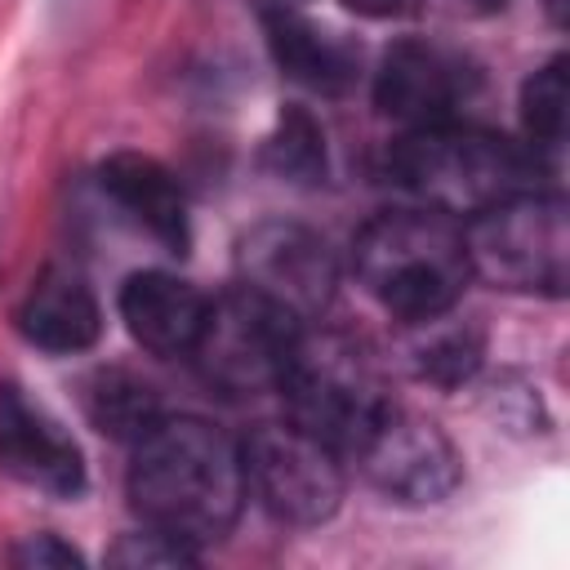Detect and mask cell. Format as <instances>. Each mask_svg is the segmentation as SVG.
<instances>
[{
  "mask_svg": "<svg viewBox=\"0 0 570 570\" xmlns=\"http://www.w3.org/2000/svg\"><path fill=\"white\" fill-rule=\"evenodd\" d=\"M125 494L142 525H156L205 552L232 534L245 508L240 441H232L209 419L165 414L134 441Z\"/></svg>",
  "mask_w": 570,
  "mask_h": 570,
  "instance_id": "6da1fadb",
  "label": "cell"
},
{
  "mask_svg": "<svg viewBox=\"0 0 570 570\" xmlns=\"http://www.w3.org/2000/svg\"><path fill=\"white\" fill-rule=\"evenodd\" d=\"M383 169L387 183L401 187L414 205L468 223L472 214L525 187H543L552 165H543L525 142H512L494 129L445 120V125L405 129L387 147Z\"/></svg>",
  "mask_w": 570,
  "mask_h": 570,
  "instance_id": "7a4b0ae2",
  "label": "cell"
},
{
  "mask_svg": "<svg viewBox=\"0 0 570 570\" xmlns=\"http://www.w3.org/2000/svg\"><path fill=\"white\" fill-rule=\"evenodd\" d=\"M352 267L365 294L401 325L450 312L472 281L463 223L423 205L374 214L352 240Z\"/></svg>",
  "mask_w": 570,
  "mask_h": 570,
  "instance_id": "3957f363",
  "label": "cell"
},
{
  "mask_svg": "<svg viewBox=\"0 0 570 570\" xmlns=\"http://www.w3.org/2000/svg\"><path fill=\"white\" fill-rule=\"evenodd\" d=\"M276 392L289 410V423L321 436L343 459L365 441V432L392 405L383 361L347 330L325 321L298 325Z\"/></svg>",
  "mask_w": 570,
  "mask_h": 570,
  "instance_id": "277c9868",
  "label": "cell"
},
{
  "mask_svg": "<svg viewBox=\"0 0 570 570\" xmlns=\"http://www.w3.org/2000/svg\"><path fill=\"white\" fill-rule=\"evenodd\" d=\"M468 267L503 294L561 298L570 276V209L552 187H525L463 227Z\"/></svg>",
  "mask_w": 570,
  "mask_h": 570,
  "instance_id": "5b68a950",
  "label": "cell"
},
{
  "mask_svg": "<svg viewBox=\"0 0 570 570\" xmlns=\"http://www.w3.org/2000/svg\"><path fill=\"white\" fill-rule=\"evenodd\" d=\"M245 499L272 521L312 530L325 525L343 503V454L298 423H254L240 441Z\"/></svg>",
  "mask_w": 570,
  "mask_h": 570,
  "instance_id": "8992f818",
  "label": "cell"
},
{
  "mask_svg": "<svg viewBox=\"0 0 570 570\" xmlns=\"http://www.w3.org/2000/svg\"><path fill=\"white\" fill-rule=\"evenodd\" d=\"M294 334H298V321H289L272 303L254 298L249 289L232 285L223 298H209L205 325H200L187 361L214 392H223L232 401H249V396L276 392V379H281Z\"/></svg>",
  "mask_w": 570,
  "mask_h": 570,
  "instance_id": "52a82bcc",
  "label": "cell"
},
{
  "mask_svg": "<svg viewBox=\"0 0 570 570\" xmlns=\"http://www.w3.org/2000/svg\"><path fill=\"white\" fill-rule=\"evenodd\" d=\"M236 285L289 321L312 325L334 303L338 258L321 232L294 218H263L236 240Z\"/></svg>",
  "mask_w": 570,
  "mask_h": 570,
  "instance_id": "ba28073f",
  "label": "cell"
},
{
  "mask_svg": "<svg viewBox=\"0 0 570 570\" xmlns=\"http://www.w3.org/2000/svg\"><path fill=\"white\" fill-rule=\"evenodd\" d=\"M347 459H356L361 476L401 508L445 503L463 481V459L454 441L441 432V423L396 401L383 410V419L365 432V441Z\"/></svg>",
  "mask_w": 570,
  "mask_h": 570,
  "instance_id": "9c48e42d",
  "label": "cell"
},
{
  "mask_svg": "<svg viewBox=\"0 0 570 570\" xmlns=\"http://www.w3.org/2000/svg\"><path fill=\"white\" fill-rule=\"evenodd\" d=\"M476 85H481V76L459 49L428 40V36H401L379 58L374 107L405 129L445 125V120H459V111L476 94Z\"/></svg>",
  "mask_w": 570,
  "mask_h": 570,
  "instance_id": "30bf717a",
  "label": "cell"
},
{
  "mask_svg": "<svg viewBox=\"0 0 570 570\" xmlns=\"http://www.w3.org/2000/svg\"><path fill=\"white\" fill-rule=\"evenodd\" d=\"M0 472L53 499H76L89 481L71 432L18 383H0Z\"/></svg>",
  "mask_w": 570,
  "mask_h": 570,
  "instance_id": "8fae6325",
  "label": "cell"
},
{
  "mask_svg": "<svg viewBox=\"0 0 570 570\" xmlns=\"http://www.w3.org/2000/svg\"><path fill=\"white\" fill-rule=\"evenodd\" d=\"M116 307H120V321L129 330V338L151 352V356H187L200 325H205V312H209V294L174 272H134L125 276L120 294H116Z\"/></svg>",
  "mask_w": 570,
  "mask_h": 570,
  "instance_id": "7c38bea8",
  "label": "cell"
},
{
  "mask_svg": "<svg viewBox=\"0 0 570 570\" xmlns=\"http://www.w3.org/2000/svg\"><path fill=\"white\" fill-rule=\"evenodd\" d=\"M98 191L134 223L142 227L156 245L169 254H187L191 245V218H187V196L178 178L142 151H111L98 165Z\"/></svg>",
  "mask_w": 570,
  "mask_h": 570,
  "instance_id": "4fadbf2b",
  "label": "cell"
},
{
  "mask_svg": "<svg viewBox=\"0 0 570 570\" xmlns=\"http://www.w3.org/2000/svg\"><path fill=\"white\" fill-rule=\"evenodd\" d=\"M18 334L49 356L89 352L102 338V303L76 267H49L18 307Z\"/></svg>",
  "mask_w": 570,
  "mask_h": 570,
  "instance_id": "5bb4252c",
  "label": "cell"
},
{
  "mask_svg": "<svg viewBox=\"0 0 570 570\" xmlns=\"http://www.w3.org/2000/svg\"><path fill=\"white\" fill-rule=\"evenodd\" d=\"M267 31V53L281 67V76H289L294 85L312 89V94H347L361 76V49L312 22L307 13H281V18H263Z\"/></svg>",
  "mask_w": 570,
  "mask_h": 570,
  "instance_id": "9a60e30c",
  "label": "cell"
},
{
  "mask_svg": "<svg viewBox=\"0 0 570 570\" xmlns=\"http://www.w3.org/2000/svg\"><path fill=\"white\" fill-rule=\"evenodd\" d=\"M396 361L410 379L454 392L476 379L485 361V334L472 321H459L454 307L423 316V321H405L396 338Z\"/></svg>",
  "mask_w": 570,
  "mask_h": 570,
  "instance_id": "2e32d148",
  "label": "cell"
},
{
  "mask_svg": "<svg viewBox=\"0 0 570 570\" xmlns=\"http://www.w3.org/2000/svg\"><path fill=\"white\" fill-rule=\"evenodd\" d=\"M80 410L102 436L125 441V445H134L142 432H151L165 419L156 387L129 365H98L94 374H85Z\"/></svg>",
  "mask_w": 570,
  "mask_h": 570,
  "instance_id": "e0dca14e",
  "label": "cell"
},
{
  "mask_svg": "<svg viewBox=\"0 0 570 570\" xmlns=\"http://www.w3.org/2000/svg\"><path fill=\"white\" fill-rule=\"evenodd\" d=\"M263 160L285 183H298V187H321L325 183V174H330L325 129L316 125V116L303 102H285V111H281L267 147H263Z\"/></svg>",
  "mask_w": 570,
  "mask_h": 570,
  "instance_id": "ac0fdd59",
  "label": "cell"
},
{
  "mask_svg": "<svg viewBox=\"0 0 570 570\" xmlns=\"http://www.w3.org/2000/svg\"><path fill=\"white\" fill-rule=\"evenodd\" d=\"M521 134H525V147L543 165H552V156L566 142V58L561 53L525 76V85H521Z\"/></svg>",
  "mask_w": 570,
  "mask_h": 570,
  "instance_id": "d6986e66",
  "label": "cell"
},
{
  "mask_svg": "<svg viewBox=\"0 0 570 570\" xmlns=\"http://www.w3.org/2000/svg\"><path fill=\"white\" fill-rule=\"evenodd\" d=\"M200 561V548L156 530V525H138L129 534H120L111 548H107V566H129V570H147V566H196Z\"/></svg>",
  "mask_w": 570,
  "mask_h": 570,
  "instance_id": "ffe728a7",
  "label": "cell"
},
{
  "mask_svg": "<svg viewBox=\"0 0 570 570\" xmlns=\"http://www.w3.org/2000/svg\"><path fill=\"white\" fill-rule=\"evenodd\" d=\"M9 561L13 566H27V570H45V566H53V570H67V566H85V557L62 539V534H27L22 543H13L9 548Z\"/></svg>",
  "mask_w": 570,
  "mask_h": 570,
  "instance_id": "44dd1931",
  "label": "cell"
},
{
  "mask_svg": "<svg viewBox=\"0 0 570 570\" xmlns=\"http://www.w3.org/2000/svg\"><path fill=\"white\" fill-rule=\"evenodd\" d=\"M338 4L361 18H405L419 9V0H338Z\"/></svg>",
  "mask_w": 570,
  "mask_h": 570,
  "instance_id": "7402d4cb",
  "label": "cell"
},
{
  "mask_svg": "<svg viewBox=\"0 0 570 570\" xmlns=\"http://www.w3.org/2000/svg\"><path fill=\"white\" fill-rule=\"evenodd\" d=\"M258 18H281V13H303L307 0H249Z\"/></svg>",
  "mask_w": 570,
  "mask_h": 570,
  "instance_id": "603a6c76",
  "label": "cell"
},
{
  "mask_svg": "<svg viewBox=\"0 0 570 570\" xmlns=\"http://www.w3.org/2000/svg\"><path fill=\"white\" fill-rule=\"evenodd\" d=\"M463 9H472V13H503L508 9V0H459Z\"/></svg>",
  "mask_w": 570,
  "mask_h": 570,
  "instance_id": "cb8c5ba5",
  "label": "cell"
},
{
  "mask_svg": "<svg viewBox=\"0 0 570 570\" xmlns=\"http://www.w3.org/2000/svg\"><path fill=\"white\" fill-rule=\"evenodd\" d=\"M543 9L552 18V27H566V0H543Z\"/></svg>",
  "mask_w": 570,
  "mask_h": 570,
  "instance_id": "d4e9b609",
  "label": "cell"
}]
</instances>
